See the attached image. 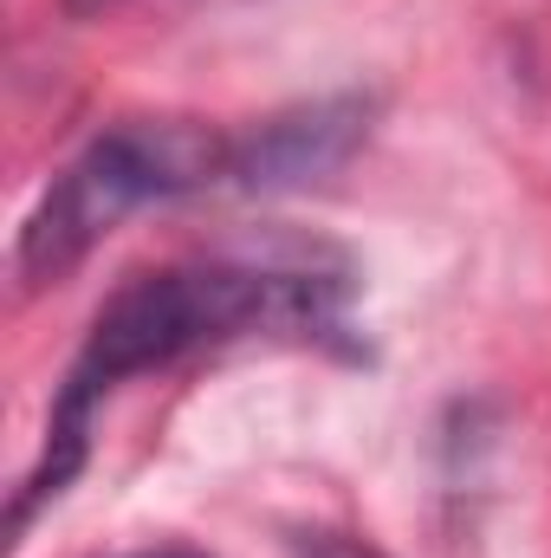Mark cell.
Here are the masks:
<instances>
[{
	"mask_svg": "<svg viewBox=\"0 0 551 558\" xmlns=\"http://www.w3.org/2000/svg\"><path fill=\"white\" fill-rule=\"evenodd\" d=\"M351 292H357L351 267L325 247L201 254V260H169V267L131 274L98 305L85 344L72 351V364L59 377L39 454L13 487L7 533L26 539V526L85 474L91 428L124 384L182 371L228 344H260V338L331 344L351 331Z\"/></svg>",
	"mask_w": 551,
	"mask_h": 558,
	"instance_id": "cell-1",
	"label": "cell"
},
{
	"mask_svg": "<svg viewBox=\"0 0 551 558\" xmlns=\"http://www.w3.org/2000/svg\"><path fill=\"white\" fill-rule=\"evenodd\" d=\"M215 189L234 195V131L195 118H124L85 143L26 208L13 234V286L46 292L78 274L131 215Z\"/></svg>",
	"mask_w": 551,
	"mask_h": 558,
	"instance_id": "cell-2",
	"label": "cell"
},
{
	"mask_svg": "<svg viewBox=\"0 0 551 558\" xmlns=\"http://www.w3.org/2000/svg\"><path fill=\"white\" fill-rule=\"evenodd\" d=\"M364 137H370V98L357 92L273 111L234 131V195H279V189L325 182L331 169L351 162V149Z\"/></svg>",
	"mask_w": 551,
	"mask_h": 558,
	"instance_id": "cell-3",
	"label": "cell"
},
{
	"mask_svg": "<svg viewBox=\"0 0 551 558\" xmlns=\"http://www.w3.org/2000/svg\"><path fill=\"white\" fill-rule=\"evenodd\" d=\"M292 558H383L370 539H357V533H298L292 539Z\"/></svg>",
	"mask_w": 551,
	"mask_h": 558,
	"instance_id": "cell-4",
	"label": "cell"
},
{
	"mask_svg": "<svg viewBox=\"0 0 551 558\" xmlns=\"http://www.w3.org/2000/svg\"><path fill=\"white\" fill-rule=\"evenodd\" d=\"M111 7H118V0H65V13H78V20H85V13H111Z\"/></svg>",
	"mask_w": 551,
	"mask_h": 558,
	"instance_id": "cell-5",
	"label": "cell"
},
{
	"mask_svg": "<svg viewBox=\"0 0 551 558\" xmlns=\"http://www.w3.org/2000/svg\"><path fill=\"white\" fill-rule=\"evenodd\" d=\"M124 558H208V553H188V546H162V553H124Z\"/></svg>",
	"mask_w": 551,
	"mask_h": 558,
	"instance_id": "cell-6",
	"label": "cell"
}]
</instances>
